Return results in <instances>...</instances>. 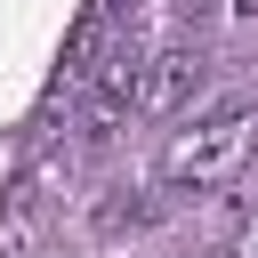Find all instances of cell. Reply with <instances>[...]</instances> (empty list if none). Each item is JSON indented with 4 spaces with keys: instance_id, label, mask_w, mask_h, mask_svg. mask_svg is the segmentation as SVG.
<instances>
[{
    "instance_id": "obj_1",
    "label": "cell",
    "mask_w": 258,
    "mask_h": 258,
    "mask_svg": "<svg viewBox=\"0 0 258 258\" xmlns=\"http://www.w3.org/2000/svg\"><path fill=\"white\" fill-rule=\"evenodd\" d=\"M250 153H258V105L226 97V105L194 113L185 129H169V145H161V185H177V194H218V185H234V177L250 169Z\"/></svg>"
},
{
    "instance_id": "obj_3",
    "label": "cell",
    "mask_w": 258,
    "mask_h": 258,
    "mask_svg": "<svg viewBox=\"0 0 258 258\" xmlns=\"http://www.w3.org/2000/svg\"><path fill=\"white\" fill-rule=\"evenodd\" d=\"M210 81V56H202V40H185V32H169L161 48H145V81H137V113H177L194 89Z\"/></svg>"
},
{
    "instance_id": "obj_2",
    "label": "cell",
    "mask_w": 258,
    "mask_h": 258,
    "mask_svg": "<svg viewBox=\"0 0 258 258\" xmlns=\"http://www.w3.org/2000/svg\"><path fill=\"white\" fill-rule=\"evenodd\" d=\"M137 81H145V40L113 32L97 73H89V113H81V145H113V129L137 113Z\"/></svg>"
},
{
    "instance_id": "obj_4",
    "label": "cell",
    "mask_w": 258,
    "mask_h": 258,
    "mask_svg": "<svg viewBox=\"0 0 258 258\" xmlns=\"http://www.w3.org/2000/svg\"><path fill=\"white\" fill-rule=\"evenodd\" d=\"M234 258H258V218H250V234H242V250H234Z\"/></svg>"
}]
</instances>
